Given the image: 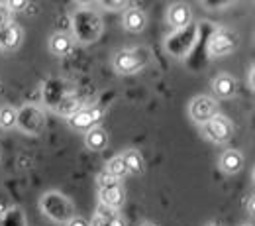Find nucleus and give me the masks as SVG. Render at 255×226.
Instances as JSON below:
<instances>
[{
    "mask_svg": "<svg viewBox=\"0 0 255 226\" xmlns=\"http://www.w3.org/2000/svg\"><path fill=\"white\" fill-rule=\"evenodd\" d=\"M39 207L47 215V219H51L53 223H67L69 219L75 217V207L71 205V201L57 191H49V193L41 195Z\"/></svg>",
    "mask_w": 255,
    "mask_h": 226,
    "instance_id": "obj_1",
    "label": "nucleus"
},
{
    "mask_svg": "<svg viewBox=\"0 0 255 226\" xmlns=\"http://www.w3.org/2000/svg\"><path fill=\"white\" fill-rule=\"evenodd\" d=\"M202 134L212 144H228L234 138V124L228 116L216 114L206 124H202Z\"/></svg>",
    "mask_w": 255,
    "mask_h": 226,
    "instance_id": "obj_2",
    "label": "nucleus"
},
{
    "mask_svg": "<svg viewBox=\"0 0 255 226\" xmlns=\"http://www.w3.org/2000/svg\"><path fill=\"white\" fill-rule=\"evenodd\" d=\"M240 45V35L232 30H218L208 41V51L214 57H224L236 51Z\"/></svg>",
    "mask_w": 255,
    "mask_h": 226,
    "instance_id": "obj_3",
    "label": "nucleus"
},
{
    "mask_svg": "<svg viewBox=\"0 0 255 226\" xmlns=\"http://www.w3.org/2000/svg\"><path fill=\"white\" fill-rule=\"evenodd\" d=\"M218 112V104L212 97H206V95H200V97H194L189 104V116L196 124H206L210 118H214Z\"/></svg>",
    "mask_w": 255,
    "mask_h": 226,
    "instance_id": "obj_4",
    "label": "nucleus"
},
{
    "mask_svg": "<svg viewBox=\"0 0 255 226\" xmlns=\"http://www.w3.org/2000/svg\"><path fill=\"white\" fill-rule=\"evenodd\" d=\"M143 59L137 55V51H129V49H124V51H118L112 59V65H114V71L120 73V75H133L137 73L141 67H143Z\"/></svg>",
    "mask_w": 255,
    "mask_h": 226,
    "instance_id": "obj_5",
    "label": "nucleus"
},
{
    "mask_svg": "<svg viewBox=\"0 0 255 226\" xmlns=\"http://www.w3.org/2000/svg\"><path fill=\"white\" fill-rule=\"evenodd\" d=\"M98 118H100V110L95 106L93 108H79L69 116L67 124H69V128L77 130V132H89L96 126Z\"/></svg>",
    "mask_w": 255,
    "mask_h": 226,
    "instance_id": "obj_6",
    "label": "nucleus"
},
{
    "mask_svg": "<svg viewBox=\"0 0 255 226\" xmlns=\"http://www.w3.org/2000/svg\"><path fill=\"white\" fill-rule=\"evenodd\" d=\"M98 199H100V205L110 209V211H118L122 209L124 201H126V191L124 187L118 183L114 187H106V189H98Z\"/></svg>",
    "mask_w": 255,
    "mask_h": 226,
    "instance_id": "obj_7",
    "label": "nucleus"
},
{
    "mask_svg": "<svg viewBox=\"0 0 255 226\" xmlns=\"http://www.w3.org/2000/svg\"><path fill=\"white\" fill-rule=\"evenodd\" d=\"M122 26L126 32H143L147 26V16L141 8H128V10H124V16H122Z\"/></svg>",
    "mask_w": 255,
    "mask_h": 226,
    "instance_id": "obj_8",
    "label": "nucleus"
},
{
    "mask_svg": "<svg viewBox=\"0 0 255 226\" xmlns=\"http://www.w3.org/2000/svg\"><path fill=\"white\" fill-rule=\"evenodd\" d=\"M22 37H24L22 28H20L18 24L10 22L4 30H0V47H2V49H8V51L18 49L20 43H22Z\"/></svg>",
    "mask_w": 255,
    "mask_h": 226,
    "instance_id": "obj_9",
    "label": "nucleus"
},
{
    "mask_svg": "<svg viewBox=\"0 0 255 226\" xmlns=\"http://www.w3.org/2000/svg\"><path fill=\"white\" fill-rule=\"evenodd\" d=\"M220 169L228 175H236L244 169V156L240 150H226L220 156Z\"/></svg>",
    "mask_w": 255,
    "mask_h": 226,
    "instance_id": "obj_10",
    "label": "nucleus"
},
{
    "mask_svg": "<svg viewBox=\"0 0 255 226\" xmlns=\"http://www.w3.org/2000/svg\"><path fill=\"white\" fill-rule=\"evenodd\" d=\"M191 20H192V12L187 4H175L167 12V22L173 28H185V26L191 24Z\"/></svg>",
    "mask_w": 255,
    "mask_h": 226,
    "instance_id": "obj_11",
    "label": "nucleus"
},
{
    "mask_svg": "<svg viewBox=\"0 0 255 226\" xmlns=\"http://www.w3.org/2000/svg\"><path fill=\"white\" fill-rule=\"evenodd\" d=\"M73 43H75V41H73V37H71L69 33L57 32L49 37V51H51V55H55V57H65V55L71 53Z\"/></svg>",
    "mask_w": 255,
    "mask_h": 226,
    "instance_id": "obj_12",
    "label": "nucleus"
},
{
    "mask_svg": "<svg viewBox=\"0 0 255 226\" xmlns=\"http://www.w3.org/2000/svg\"><path fill=\"white\" fill-rule=\"evenodd\" d=\"M85 146L91 152H102L108 146V132L100 126H95L85 132Z\"/></svg>",
    "mask_w": 255,
    "mask_h": 226,
    "instance_id": "obj_13",
    "label": "nucleus"
},
{
    "mask_svg": "<svg viewBox=\"0 0 255 226\" xmlns=\"http://www.w3.org/2000/svg\"><path fill=\"white\" fill-rule=\"evenodd\" d=\"M236 87H238L236 79H234L232 75H228V73H220V75L212 81V89H214L216 97H220V98L234 97V95H236Z\"/></svg>",
    "mask_w": 255,
    "mask_h": 226,
    "instance_id": "obj_14",
    "label": "nucleus"
},
{
    "mask_svg": "<svg viewBox=\"0 0 255 226\" xmlns=\"http://www.w3.org/2000/svg\"><path fill=\"white\" fill-rule=\"evenodd\" d=\"M122 160L126 163L129 175H141V173H143L145 162H143V156H141L139 150H126V152L122 154Z\"/></svg>",
    "mask_w": 255,
    "mask_h": 226,
    "instance_id": "obj_15",
    "label": "nucleus"
},
{
    "mask_svg": "<svg viewBox=\"0 0 255 226\" xmlns=\"http://www.w3.org/2000/svg\"><path fill=\"white\" fill-rule=\"evenodd\" d=\"M18 118H20V112L16 108H12V106H2L0 108V128H16L18 126Z\"/></svg>",
    "mask_w": 255,
    "mask_h": 226,
    "instance_id": "obj_16",
    "label": "nucleus"
},
{
    "mask_svg": "<svg viewBox=\"0 0 255 226\" xmlns=\"http://www.w3.org/2000/svg\"><path fill=\"white\" fill-rule=\"evenodd\" d=\"M106 173H110L114 179H122V177H126V175H129L128 173V167L126 163H124V160H122V156H114L110 162L106 163V169H104Z\"/></svg>",
    "mask_w": 255,
    "mask_h": 226,
    "instance_id": "obj_17",
    "label": "nucleus"
},
{
    "mask_svg": "<svg viewBox=\"0 0 255 226\" xmlns=\"http://www.w3.org/2000/svg\"><path fill=\"white\" fill-rule=\"evenodd\" d=\"M96 183H98V189H106V187H114V185H118L120 181H118V179H114L110 173L102 171V173H98Z\"/></svg>",
    "mask_w": 255,
    "mask_h": 226,
    "instance_id": "obj_18",
    "label": "nucleus"
},
{
    "mask_svg": "<svg viewBox=\"0 0 255 226\" xmlns=\"http://www.w3.org/2000/svg\"><path fill=\"white\" fill-rule=\"evenodd\" d=\"M112 217H114V213H108V215H104L100 209L96 211V215L93 217V221L89 223L91 226H108L110 225V221H112Z\"/></svg>",
    "mask_w": 255,
    "mask_h": 226,
    "instance_id": "obj_19",
    "label": "nucleus"
},
{
    "mask_svg": "<svg viewBox=\"0 0 255 226\" xmlns=\"http://www.w3.org/2000/svg\"><path fill=\"white\" fill-rule=\"evenodd\" d=\"M26 6H28L26 0H10V2H6L8 12H20V10H24Z\"/></svg>",
    "mask_w": 255,
    "mask_h": 226,
    "instance_id": "obj_20",
    "label": "nucleus"
},
{
    "mask_svg": "<svg viewBox=\"0 0 255 226\" xmlns=\"http://www.w3.org/2000/svg\"><path fill=\"white\" fill-rule=\"evenodd\" d=\"M65 225H67V226H91L87 219H83V217H79V215H75L73 219H69Z\"/></svg>",
    "mask_w": 255,
    "mask_h": 226,
    "instance_id": "obj_21",
    "label": "nucleus"
},
{
    "mask_svg": "<svg viewBox=\"0 0 255 226\" xmlns=\"http://www.w3.org/2000/svg\"><path fill=\"white\" fill-rule=\"evenodd\" d=\"M108 226H126V225H124V221H122V219H120L118 215H114V217H112V221H110V225H108Z\"/></svg>",
    "mask_w": 255,
    "mask_h": 226,
    "instance_id": "obj_22",
    "label": "nucleus"
},
{
    "mask_svg": "<svg viewBox=\"0 0 255 226\" xmlns=\"http://www.w3.org/2000/svg\"><path fill=\"white\" fill-rule=\"evenodd\" d=\"M141 226H157V225H153V223H143Z\"/></svg>",
    "mask_w": 255,
    "mask_h": 226,
    "instance_id": "obj_23",
    "label": "nucleus"
},
{
    "mask_svg": "<svg viewBox=\"0 0 255 226\" xmlns=\"http://www.w3.org/2000/svg\"><path fill=\"white\" fill-rule=\"evenodd\" d=\"M208 226H222V225H218V223H212V225H208Z\"/></svg>",
    "mask_w": 255,
    "mask_h": 226,
    "instance_id": "obj_24",
    "label": "nucleus"
},
{
    "mask_svg": "<svg viewBox=\"0 0 255 226\" xmlns=\"http://www.w3.org/2000/svg\"><path fill=\"white\" fill-rule=\"evenodd\" d=\"M242 226H254V225H242Z\"/></svg>",
    "mask_w": 255,
    "mask_h": 226,
    "instance_id": "obj_25",
    "label": "nucleus"
}]
</instances>
